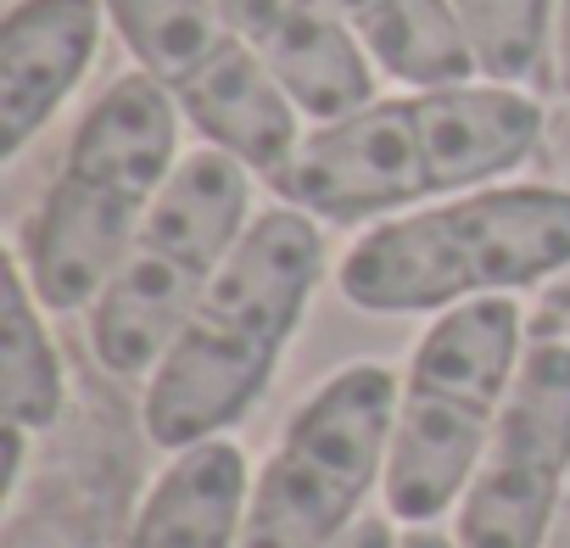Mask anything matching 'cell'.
Masks as SVG:
<instances>
[{
	"mask_svg": "<svg viewBox=\"0 0 570 548\" xmlns=\"http://www.w3.org/2000/svg\"><path fill=\"white\" fill-rule=\"evenodd\" d=\"M481 79L525 85L553 46V0H453Z\"/></svg>",
	"mask_w": 570,
	"mask_h": 548,
	"instance_id": "15",
	"label": "cell"
},
{
	"mask_svg": "<svg viewBox=\"0 0 570 548\" xmlns=\"http://www.w3.org/2000/svg\"><path fill=\"white\" fill-rule=\"evenodd\" d=\"M23 425H7V431H0V442H7V487H0V492H7V503L18 498V481H23Z\"/></svg>",
	"mask_w": 570,
	"mask_h": 548,
	"instance_id": "18",
	"label": "cell"
},
{
	"mask_svg": "<svg viewBox=\"0 0 570 548\" xmlns=\"http://www.w3.org/2000/svg\"><path fill=\"white\" fill-rule=\"evenodd\" d=\"M520 359L525 353L514 297L459 303L431 320L397 392V431L381 481L392 520L431 526L464 498Z\"/></svg>",
	"mask_w": 570,
	"mask_h": 548,
	"instance_id": "5",
	"label": "cell"
},
{
	"mask_svg": "<svg viewBox=\"0 0 570 548\" xmlns=\"http://www.w3.org/2000/svg\"><path fill=\"white\" fill-rule=\"evenodd\" d=\"M542 548H570V487H564V498H559V515H553V526H548V542Z\"/></svg>",
	"mask_w": 570,
	"mask_h": 548,
	"instance_id": "19",
	"label": "cell"
},
{
	"mask_svg": "<svg viewBox=\"0 0 570 548\" xmlns=\"http://www.w3.org/2000/svg\"><path fill=\"white\" fill-rule=\"evenodd\" d=\"M397 548H459V542H448L442 531H431V526H414V531H403V542Z\"/></svg>",
	"mask_w": 570,
	"mask_h": 548,
	"instance_id": "20",
	"label": "cell"
},
{
	"mask_svg": "<svg viewBox=\"0 0 570 548\" xmlns=\"http://www.w3.org/2000/svg\"><path fill=\"white\" fill-rule=\"evenodd\" d=\"M107 0H18L0 23V163L57 118L101 51Z\"/></svg>",
	"mask_w": 570,
	"mask_h": 548,
	"instance_id": "11",
	"label": "cell"
},
{
	"mask_svg": "<svg viewBox=\"0 0 570 548\" xmlns=\"http://www.w3.org/2000/svg\"><path fill=\"white\" fill-rule=\"evenodd\" d=\"M553 79L570 96V0H559V12H553Z\"/></svg>",
	"mask_w": 570,
	"mask_h": 548,
	"instance_id": "17",
	"label": "cell"
},
{
	"mask_svg": "<svg viewBox=\"0 0 570 548\" xmlns=\"http://www.w3.org/2000/svg\"><path fill=\"white\" fill-rule=\"evenodd\" d=\"M246 498V453L229 437L179 448L174 464L151 481L118 548H240Z\"/></svg>",
	"mask_w": 570,
	"mask_h": 548,
	"instance_id": "12",
	"label": "cell"
},
{
	"mask_svg": "<svg viewBox=\"0 0 570 548\" xmlns=\"http://www.w3.org/2000/svg\"><path fill=\"white\" fill-rule=\"evenodd\" d=\"M62 359L46 336V303L29 286V268L7 257V303H0V414L7 425L46 431L62 414Z\"/></svg>",
	"mask_w": 570,
	"mask_h": 548,
	"instance_id": "14",
	"label": "cell"
},
{
	"mask_svg": "<svg viewBox=\"0 0 570 548\" xmlns=\"http://www.w3.org/2000/svg\"><path fill=\"white\" fill-rule=\"evenodd\" d=\"M570 268V190L481 185L370 224L336 263V292L364 314H448Z\"/></svg>",
	"mask_w": 570,
	"mask_h": 548,
	"instance_id": "3",
	"label": "cell"
},
{
	"mask_svg": "<svg viewBox=\"0 0 570 548\" xmlns=\"http://www.w3.org/2000/svg\"><path fill=\"white\" fill-rule=\"evenodd\" d=\"M331 548H397V537H392V520H381V515H364L353 531H342Z\"/></svg>",
	"mask_w": 570,
	"mask_h": 548,
	"instance_id": "16",
	"label": "cell"
},
{
	"mask_svg": "<svg viewBox=\"0 0 570 548\" xmlns=\"http://www.w3.org/2000/svg\"><path fill=\"white\" fill-rule=\"evenodd\" d=\"M325 274V229L303 207H268L246 224L213 286L146 375V437L163 453L224 437L274 381L314 286Z\"/></svg>",
	"mask_w": 570,
	"mask_h": 548,
	"instance_id": "2",
	"label": "cell"
},
{
	"mask_svg": "<svg viewBox=\"0 0 570 548\" xmlns=\"http://www.w3.org/2000/svg\"><path fill=\"white\" fill-rule=\"evenodd\" d=\"M303 118L331 124L375 101V62L331 0H213Z\"/></svg>",
	"mask_w": 570,
	"mask_h": 548,
	"instance_id": "10",
	"label": "cell"
},
{
	"mask_svg": "<svg viewBox=\"0 0 570 548\" xmlns=\"http://www.w3.org/2000/svg\"><path fill=\"white\" fill-rule=\"evenodd\" d=\"M542 140V107L520 85H436L314 124L268 185L320 224L409 213L520 168Z\"/></svg>",
	"mask_w": 570,
	"mask_h": 548,
	"instance_id": "1",
	"label": "cell"
},
{
	"mask_svg": "<svg viewBox=\"0 0 570 548\" xmlns=\"http://www.w3.org/2000/svg\"><path fill=\"white\" fill-rule=\"evenodd\" d=\"M403 381L386 364H342L285 420L252 481L240 548H331L386 481Z\"/></svg>",
	"mask_w": 570,
	"mask_h": 548,
	"instance_id": "7",
	"label": "cell"
},
{
	"mask_svg": "<svg viewBox=\"0 0 570 548\" xmlns=\"http://www.w3.org/2000/svg\"><path fill=\"white\" fill-rule=\"evenodd\" d=\"M107 18L135 68L174 96L179 118L207 146L263 179L292 163L303 146V112L213 0H107Z\"/></svg>",
	"mask_w": 570,
	"mask_h": 548,
	"instance_id": "8",
	"label": "cell"
},
{
	"mask_svg": "<svg viewBox=\"0 0 570 548\" xmlns=\"http://www.w3.org/2000/svg\"><path fill=\"white\" fill-rule=\"evenodd\" d=\"M570 487V348L520 359L492 442L459 498V548H542Z\"/></svg>",
	"mask_w": 570,
	"mask_h": 548,
	"instance_id": "9",
	"label": "cell"
},
{
	"mask_svg": "<svg viewBox=\"0 0 570 548\" xmlns=\"http://www.w3.org/2000/svg\"><path fill=\"white\" fill-rule=\"evenodd\" d=\"M252 168L218 146L179 157L112 281L90 303V353L107 375L135 381L163 364L179 325L246 235Z\"/></svg>",
	"mask_w": 570,
	"mask_h": 548,
	"instance_id": "6",
	"label": "cell"
},
{
	"mask_svg": "<svg viewBox=\"0 0 570 548\" xmlns=\"http://www.w3.org/2000/svg\"><path fill=\"white\" fill-rule=\"evenodd\" d=\"M331 7L358 35L370 62L386 79H403L409 90L481 79V62L470 51L453 0H331Z\"/></svg>",
	"mask_w": 570,
	"mask_h": 548,
	"instance_id": "13",
	"label": "cell"
},
{
	"mask_svg": "<svg viewBox=\"0 0 570 548\" xmlns=\"http://www.w3.org/2000/svg\"><path fill=\"white\" fill-rule=\"evenodd\" d=\"M179 168V107L140 68L112 79L79 118L62 168L23 235L29 286L46 314H73L101 297L163 185Z\"/></svg>",
	"mask_w": 570,
	"mask_h": 548,
	"instance_id": "4",
	"label": "cell"
}]
</instances>
